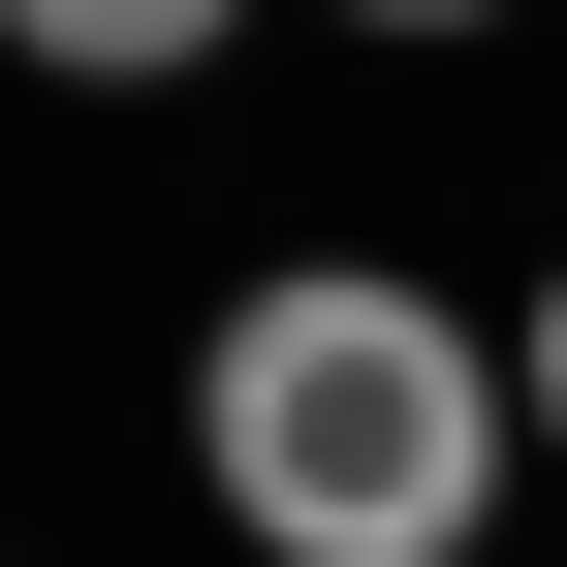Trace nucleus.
<instances>
[{
    "instance_id": "f03ea898",
    "label": "nucleus",
    "mask_w": 567,
    "mask_h": 567,
    "mask_svg": "<svg viewBox=\"0 0 567 567\" xmlns=\"http://www.w3.org/2000/svg\"><path fill=\"white\" fill-rule=\"evenodd\" d=\"M252 0H0V63H63V95H158V63H221Z\"/></svg>"
},
{
    "instance_id": "f257e3e1",
    "label": "nucleus",
    "mask_w": 567,
    "mask_h": 567,
    "mask_svg": "<svg viewBox=\"0 0 567 567\" xmlns=\"http://www.w3.org/2000/svg\"><path fill=\"white\" fill-rule=\"evenodd\" d=\"M505 410L536 379L442 284H379V252H284V284H221V347H189V473H221L252 567H473Z\"/></svg>"
},
{
    "instance_id": "7ed1b4c3",
    "label": "nucleus",
    "mask_w": 567,
    "mask_h": 567,
    "mask_svg": "<svg viewBox=\"0 0 567 567\" xmlns=\"http://www.w3.org/2000/svg\"><path fill=\"white\" fill-rule=\"evenodd\" d=\"M347 32H505V0H347Z\"/></svg>"
},
{
    "instance_id": "20e7f679",
    "label": "nucleus",
    "mask_w": 567,
    "mask_h": 567,
    "mask_svg": "<svg viewBox=\"0 0 567 567\" xmlns=\"http://www.w3.org/2000/svg\"><path fill=\"white\" fill-rule=\"evenodd\" d=\"M536 442H567V284H536Z\"/></svg>"
}]
</instances>
